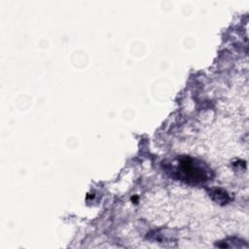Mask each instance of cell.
I'll return each mask as SVG.
<instances>
[{
	"label": "cell",
	"instance_id": "6da1fadb",
	"mask_svg": "<svg viewBox=\"0 0 249 249\" xmlns=\"http://www.w3.org/2000/svg\"><path fill=\"white\" fill-rule=\"evenodd\" d=\"M181 172L185 174L187 179L194 180L195 182L200 181L202 178H204V170L199 168L191 160H184L181 162Z\"/></svg>",
	"mask_w": 249,
	"mask_h": 249
}]
</instances>
